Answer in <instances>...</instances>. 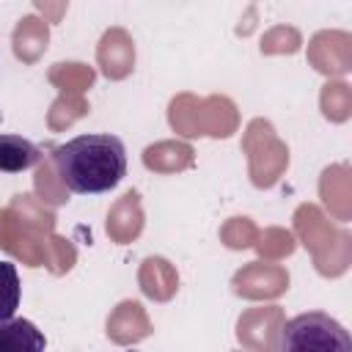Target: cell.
I'll return each mask as SVG.
<instances>
[{
    "label": "cell",
    "instance_id": "1",
    "mask_svg": "<svg viewBox=\"0 0 352 352\" xmlns=\"http://www.w3.org/2000/svg\"><path fill=\"white\" fill-rule=\"evenodd\" d=\"M52 160L66 190L77 195L110 192L126 176L124 140L110 132L72 138L52 151Z\"/></svg>",
    "mask_w": 352,
    "mask_h": 352
},
{
    "label": "cell",
    "instance_id": "5",
    "mask_svg": "<svg viewBox=\"0 0 352 352\" xmlns=\"http://www.w3.org/2000/svg\"><path fill=\"white\" fill-rule=\"evenodd\" d=\"M19 297H22L19 272L11 261L0 258V322L14 319V314L19 308Z\"/></svg>",
    "mask_w": 352,
    "mask_h": 352
},
{
    "label": "cell",
    "instance_id": "6",
    "mask_svg": "<svg viewBox=\"0 0 352 352\" xmlns=\"http://www.w3.org/2000/svg\"><path fill=\"white\" fill-rule=\"evenodd\" d=\"M0 118H3V113H0Z\"/></svg>",
    "mask_w": 352,
    "mask_h": 352
},
{
    "label": "cell",
    "instance_id": "2",
    "mask_svg": "<svg viewBox=\"0 0 352 352\" xmlns=\"http://www.w3.org/2000/svg\"><path fill=\"white\" fill-rule=\"evenodd\" d=\"M280 352H352V338L330 314L308 311L283 324Z\"/></svg>",
    "mask_w": 352,
    "mask_h": 352
},
{
    "label": "cell",
    "instance_id": "3",
    "mask_svg": "<svg viewBox=\"0 0 352 352\" xmlns=\"http://www.w3.org/2000/svg\"><path fill=\"white\" fill-rule=\"evenodd\" d=\"M38 160L41 148L33 140L0 132V173H25L33 165H38Z\"/></svg>",
    "mask_w": 352,
    "mask_h": 352
},
{
    "label": "cell",
    "instance_id": "4",
    "mask_svg": "<svg viewBox=\"0 0 352 352\" xmlns=\"http://www.w3.org/2000/svg\"><path fill=\"white\" fill-rule=\"evenodd\" d=\"M44 333L30 319L0 322V352H44Z\"/></svg>",
    "mask_w": 352,
    "mask_h": 352
}]
</instances>
